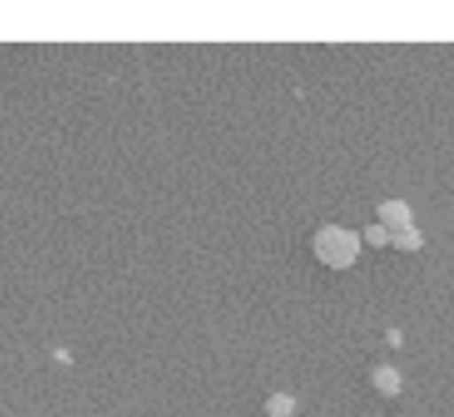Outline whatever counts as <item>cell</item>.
Segmentation results:
<instances>
[{"label": "cell", "instance_id": "1", "mask_svg": "<svg viewBox=\"0 0 454 417\" xmlns=\"http://www.w3.org/2000/svg\"><path fill=\"white\" fill-rule=\"evenodd\" d=\"M316 255L324 265L342 271L358 257V239L342 228H324L316 236Z\"/></svg>", "mask_w": 454, "mask_h": 417}, {"label": "cell", "instance_id": "2", "mask_svg": "<svg viewBox=\"0 0 454 417\" xmlns=\"http://www.w3.org/2000/svg\"><path fill=\"white\" fill-rule=\"evenodd\" d=\"M380 220H382V228L387 231V236H395L406 228H411V212L403 201H387L380 206Z\"/></svg>", "mask_w": 454, "mask_h": 417}, {"label": "cell", "instance_id": "3", "mask_svg": "<svg viewBox=\"0 0 454 417\" xmlns=\"http://www.w3.org/2000/svg\"><path fill=\"white\" fill-rule=\"evenodd\" d=\"M374 385H377L382 393L393 396V393H398V390H401V377H398V372H395V369L382 366V369H377V372H374Z\"/></svg>", "mask_w": 454, "mask_h": 417}, {"label": "cell", "instance_id": "4", "mask_svg": "<svg viewBox=\"0 0 454 417\" xmlns=\"http://www.w3.org/2000/svg\"><path fill=\"white\" fill-rule=\"evenodd\" d=\"M390 239H393V244H395L398 249H406V252L422 247V236H419L414 228H406V231H401V233H395V236H390Z\"/></svg>", "mask_w": 454, "mask_h": 417}, {"label": "cell", "instance_id": "5", "mask_svg": "<svg viewBox=\"0 0 454 417\" xmlns=\"http://www.w3.org/2000/svg\"><path fill=\"white\" fill-rule=\"evenodd\" d=\"M366 233H369V241H372V244H377V247H382L385 241H390V236H387V231H385V228H369Z\"/></svg>", "mask_w": 454, "mask_h": 417}]
</instances>
